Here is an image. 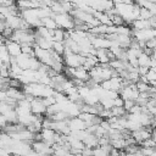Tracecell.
<instances>
[{
	"label": "cell",
	"mask_w": 156,
	"mask_h": 156,
	"mask_svg": "<svg viewBox=\"0 0 156 156\" xmlns=\"http://www.w3.org/2000/svg\"><path fill=\"white\" fill-rule=\"evenodd\" d=\"M138 58V63L139 66H145V67H150V62H151V57L145 55L143 51L139 54V56L136 57Z\"/></svg>",
	"instance_id": "obj_10"
},
{
	"label": "cell",
	"mask_w": 156,
	"mask_h": 156,
	"mask_svg": "<svg viewBox=\"0 0 156 156\" xmlns=\"http://www.w3.org/2000/svg\"><path fill=\"white\" fill-rule=\"evenodd\" d=\"M0 60L2 63H10V61H11V56H10L5 44H0Z\"/></svg>",
	"instance_id": "obj_9"
},
{
	"label": "cell",
	"mask_w": 156,
	"mask_h": 156,
	"mask_svg": "<svg viewBox=\"0 0 156 156\" xmlns=\"http://www.w3.org/2000/svg\"><path fill=\"white\" fill-rule=\"evenodd\" d=\"M112 102H113V106H123L124 100L118 95V96H116L115 99H112Z\"/></svg>",
	"instance_id": "obj_23"
},
{
	"label": "cell",
	"mask_w": 156,
	"mask_h": 156,
	"mask_svg": "<svg viewBox=\"0 0 156 156\" xmlns=\"http://www.w3.org/2000/svg\"><path fill=\"white\" fill-rule=\"evenodd\" d=\"M65 39V29L62 28H56L52 32V40L54 41H63Z\"/></svg>",
	"instance_id": "obj_12"
},
{
	"label": "cell",
	"mask_w": 156,
	"mask_h": 156,
	"mask_svg": "<svg viewBox=\"0 0 156 156\" xmlns=\"http://www.w3.org/2000/svg\"><path fill=\"white\" fill-rule=\"evenodd\" d=\"M5 22H6L7 27H10L12 29H20L21 22H22V17L18 16V15H10V16L6 17Z\"/></svg>",
	"instance_id": "obj_6"
},
{
	"label": "cell",
	"mask_w": 156,
	"mask_h": 156,
	"mask_svg": "<svg viewBox=\"0 0 156 156\" xmlns=\"http://www.w3.org/2000/svg\"><path fill=\"white\" fill-rule=\"evenodd\" d=\"M30 111L34 115H45L46 112V106L43 102L41 98H34L30 101Z\"/></svg>",
	"instance_id": "obj_2"
},
{
	"label": "cell",
	"mask_w": 156,
	"mask_h": 156,
	"mask_svg": "<svg viewBox=\"0 0 156 156\" xmlns=\"http://www.w3.org/2000/svg\"><path fill=\"white\" fill-rule=\"evenodd\" d=\"M5 46L10 54L11 57H17L18 55L22 54V50H21V44H18L17 41H13L11 39H7L5 41Z\"/></svg>",
	"instance_id": "obj_3"
},
{
	"label": "cell",
	"mask_w": 156,
	"mask_h": 156,
	"mask_svg": "<svg viewBox=\"0 0 156 156\" xmlns=\"http://www.w3.org/2000/svg\"><path fill=\"white\" fill-rule=\"evenodd\" d=\"M135 87H136V90H138L139 93H145V91L149 90L150 84H149V83H145V82H143V80L139 79V80L135 83Z\"/></svg>",
	"instance_id": "obj_16"
},
{
	"label": "cell",
	"mask_w": 156,
	"mask_h": 156,
	"mask_svg": "<svg viewBox=\"0 0 156 156\" xmlns=\"http://www.w3.org/2000/svg\"><path fill=\"white\" fill-rule=\"evenodd\" d=\"M149 69H150V67H145V66H139L136 71H138L139 76H146V74H147V72H149Z\"/></svg>",
	"instance_id": "obj_22"
},
{
	"label": "cell",
	"mask_w": 156,
	"mask_h": 156,
	"mask_svg": "<svg viewBox=\"0 0 156 156\" xmlns=\"http://www.w3.org/2000/svg\"><path fill=\"white\" fill-rule=\"evenodd\" d=\"M12 107L5 101V100H2V101H0V113L1 115H4V113H6L9 110H11Z\"/></svg>",
	"instance_id": "obj_18"
},
{
	"label": "cell",
	"mask_w": 156,
	"mask_h": 156,
	"mask_svg": "<svg viewBox=\"0 0 156 156\" xmlns=\"http://www.w3.org/2000/svg\"><path fill=\"white\" fill-rule=\"evenodd\" d=\"M110 110H111L112 116H115V117H122V116H126L128 113L123 106H112Z\"/></svg>",
	"instance_id": "obj_11"
},
{
	"label": "cell",
	"mask_w": 156,
	"mask_h": 156,
	"mask_svg": "<svg viewBox=\"0 0 156 156\" xmlns=\"http://www.w3.org/2000/svg\"><path fill=\"white\" fill-rule=\"evenodd\" d=\"M110 20H111V23H112L113 26H116V27L122 26V24H124V23H126V22H124V20H123V17H122L121 15H118V13H116V15L111 16V17H110Z\"/></svg>",
	"instance_id": "obj_15"
},
{
	"label": "cell",
	"mask_w": 156,
	"mask_h": 156,
	"mask_svg": "<svg viewBox=\"0 0 156 156\" xmlns=\"http://www.w3.org/2000/svg\"><path fill=\"white\" fill-rule=\"evenodd\" d=\"M141 146H144V147H149V149H152V147H156V143L154 141V139L150 136L149 139H146V140H144L141 144H140Z\"/></svg>",
	"instance_id": "obj_17"
},
{
	"label": "cell",
	"mask_w": 156,
	"mask_h": 156,
	"mask_svg": "<svg viewBox=\"0 0 156 156\" xmlns=\"http://www.w3.org/2000/svg\"><path fill=\"white\" fill-rule=\"evenodd\" d=\"M52 50L55 52H57L58 55L63 56V52H65V45L62 41H52Z\"/></svg>",
	"instance_id": "obj_14"
},
{
	"label": "cell",
	"mask_w": 156,
	"mask_h": 156,
	"mask_svg": "<svg viewBox=\"0 0 156 156\" xmlns=\"http://www.w3.org/2000/svg\"><path fill=\"white\" fill-rule=\"evenodd\" d=\"M55 21L57 23V27L62 28L65 30H72L73 27H74V20L68 12L56 15L55 16Z\"/></svg>",
	"instance_id": "obj_1"
},
{
	"label": "cell",
	"mask_w": 156,
	"mask_h": 156,
	"mask_svg": "<svg viewBox=\"0 0 156 156\" xmlns=\"http://www.w3.org/2000/svg\"><path fill=\"white\" fill-rule=\"evenodd\" d=\"M68 127L71 129V132H78V130H84L87 129V124L85 122H83L80 118L78 117H72L68 119Z\"/></svg>",
	"instance_id": "obj_4"
},
{
	"label": "cell",
	"mask_w": 156,
	"mask_h": 156,
	"mask_svg": "<svg viewBox=\"0 0 156 156\" xmlns=\"http://www.w3.org/2000/svg\"><path fill=\"white\" fill-rule=\"evenodd\" d=\"M80 154L83 156H93V149L91 147H88V146H84L83 150L80 151Z\"/></svg>",
	"instance_id": "obj_24"
},
{
	"label": "cell",
	"mask_w": 156,
	"mask_h": 156,
	"mask_svg": "<svg viewBox=\"0 0 156 156\" xmlns=\"http://www.w3.org/2000/svg\"><path fill=\"white\" fill-rule=\"evenodd\" d=\"M154 15H152V12L149 10V9H146V7H144V6H140V10H139V17L138 18H143V20H149V18H151Z\"/></svg>",
	"instance_id": "obj_13"
},
{
	"label": "cell",
	"mask_w": 156,
	"mask_h": 156,
	"mask_svg": "<svg viewBox=\"0 0 156 156\" xmlns=\"http://www.w3.org/2000/svg\"><path fill=\"white\" fill-rule=\"evenodd\" d=\"M40 21H41V26L45 27V28H48V29L54 30V29L58 28V27H57V23H56V21H55V18H52V17H50V16L40 18Z\"/></svg>",
	"instance_id": "obj_8"
},
{
	"label": "cell",
	"mask_w": 156,
	"mask_h": 156,
	"mask_svg": "<svg viewBox=\"0 0 156 156\" xmlns=\"http://www.w3.org/2000/svg\"><path fill=\"white\" fill-rule=\"evenodd\" d=\"M34 44L38 45L41 49H45V50H51L52 49V40L45 39V38H41V37H38V35H35Z\"/></svg>",
	"instance_id": "obj_7"
},
{
	"label": "cell",
	"mask_w": 156,
	"mask_h": 156,
	"mask_svg": "<svg viewBox=\"0 0 156 156\" xmlns=\"http://www.w3.org/2000/svg\"><path fill=\"white\" fill-rule=\"evenodd\" d=\"M145 46L146 48H150V49H155L156 48V38H150L145 41Z\"/></svg>",
	"instance_id": "obj_20"
},
{
	"label": "cell",
	"mask_w": 156,
	"mask_h": 156,
	"mask_svg": "<svg viewBox=\"0 0 156 156\" xmlns=\"http://www.w3.org/2000/svg\"><path fill=\"white\" fill-rule=\"evenodd\" d=\"M155 49H156V48H155Z\"/></svg>",
	"instance_id": "obj_27"
},
{
	"label": "cell",
	"mask_w": 156,
	"mask_h": 156,
	"mask_svg": "<svg viewBox=\"0 0 156 156\" xmlns=\"http://www.w3.org/2000/svg\"><path fill=\"white\" fill-rule=\"evenodd\" d=\"M134 105H135V101H133V100H124V102H123V107L126 108L127 112H128Z\"/></svg>",
	"instance_id": "obj_21"
},
{
	"label": "cell",
	"mask_w": 156,
	"mask_h": 156,
	"mask_svg": "<svg viewBox=\"0 0 156 156\" xmlns=\"http://www.w3.org/2000/svg\"><path fill=\"white\" fill-rule=\"evenodd\" d=\"M122 4H135L134 0H121Z\"/></svg>",
	"instance_id": "obj_25"
},
{
	"label": "cell",
	"mask_w": 156,
	"mask_h": 156,
	"mask_svg": "<svg viewBox=\"0 0 156 156\" xmlns=\"http://www.w3.org/2000/svg\"><path fill=\"white\" fill-rule=\"evenodd\" d=\"M40 134H41V140L43 141L48 143L49 145L55 144V134H56V132L54 129H51V128H43Z\"/></svg>",
	"instance_id": "obj_5"
},
{
	"label": "cell",
	"mask_w": 156,
	"mask_h": 156,
	"mask_svg": "<svg viewBox=\"0 0 156 156\" xmlns=\"http://www.w3.org/2000/svg\"><path fill=\"white\" fill-rule=\"evenodd\" d=\"M2 84H4V77L0 76V89L2 88Z\"/></svg>",
	"instance_id": "obj_26"
},
{
	"label": "cell",
	"mask_w": 156,
	"mask_h": 156,
	"mask_svg": "<svg viewBox=\"0 0 156 156\" xmlns=\"http://www.w3.org/2000/svg\"><path fill=\"white\" fill-rule=\"evenodd\" d=\"M13 30H15V29H12V28H10V27H7V26H6V27H5V29L2 30V33H1V34H2V37H4L5 39H10V38L12 37Z\"/></svg>",
	"instance_id": "obj_19"
}]
</instances>
